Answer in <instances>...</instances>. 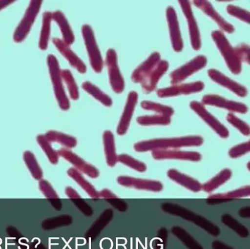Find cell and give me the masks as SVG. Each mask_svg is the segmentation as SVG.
<instances>
[{
  "mask_svg": "<svg viewBox=\"0 0 250 249\" xmlns=\"http://www.w3.org/2000/svg\"><path fill=\"white\" fill-rule=\"evenodd\" d=\"M204 139L200 136H182V137L162 138V139H150L137 142L134 145V150L139 152L159 149H177L185 146H201Z\"/></svg>",
  "mask_w": 250,
  "mask_h": 249,
  "instance_id": "obj_1",
  "label": "cell"
},
{
  "mask_svg": "<svg viewBox=\"0 0 250 249\" xmlns=\"http://www.w3.org/2000/svg\"><path fill=\"white\" fill-rule=\"evenodd\" d=\"M162 210L166 213L180 217L183 219L187 220L190 222L194 223L195 225L198 226L200 228L207 231L210 235L217 237L220 234V229L219 227L209 221L207 218L198 214L194 213L192 211L187 208H184L178 204L171 203V202H165L162 204Z\"/></svg>",
  "mask_w": 250,
  "mask_h": 249,
  "instance_id": "obj_2",
  "label": "cell"
},
{
  "mask_svg": "<svg viewBox=\"0 0 250 249\" xmlns=\"http://www.w3.org/2000/svg\"><path fill=\"white\" fill-rule=\"evenodd\" d=\"M47 64L49 67L51 81L53 84L55 97H56L59 106L63 111H67L70 108L69 100L67 97L63 84H62V79L61 76V70L59 62L53 54H49L48 56Z\"/></svg>",
  "mask_w": 250,
  "mask_h": 249,
  "instance_id": "obj_3",
  "label": "cell"
},
{
  "mask_svg": "<svg viewBox=\"0 0 250 249\" xmlns=\"http://www.w3.org/2000/svg\"><path fill=\"white\" fill-rule=\"evenodd\" d=\"M211 37L225 59L228 68L234 74H239L241 72V62L237 57L234 48H232L223 32L219 30L213 31Z\"/></svg>",
  "mask_w": 250,
  "mask_h": 249,
  "instance_id": "obj_4",
  "label": "cell"
},
{
  "mask_svg": "<svg viewBox=\"0 0 250 249\" xmlns=\"http://www.w3.org/2000/svg\"><path fill=\"white\" fill-rule=\"evenodd\" d=\"M82 33L88 53L90 65L96 73H101L104 67V61L95 38L93 29L90 25H83L82 27Z\"/></svg>",
  "mask_w": 250,
  "mask_h": 249,
  "instance_id": "obj_5",
  "label": "cell"
},
{
  "mask_svg": "<svg viewBox=\"0 0 250 249\" xmlns=\"http://www.w3.org/2000/svg\"><path fill=\"white\" fill-rule=\"evenodd\" d=\"M43 1L35 0L31 1L21 19L20 24L16 29L14 35V41L16 42H21L27 38L31 30L32 26L40 11Z\"/></svg>",
  "mask_w": 250,
  "mask_h": 249,
  "instance_id": "obj_6",
  "label": "cell"
},
{
  "mask_svg": "<svg viewBox=\"0 0 250 249\" xmlns=\"http://www.w3.org/2000/svg\"><path fill=\"white\" fill-rule=\"evenodd\" d=\"M106 64L112 89L115 93H121L125 88V82L118 67V57L115 50H108L106 55Z\"/></svg>",
  "mask_w": 250,
  "mask_h": 249,
  "instance_id": "obj_7",
  "label": "cell"
},
{
  "mask_svg": "<svg viewBox=\"0 0 250 249\" xmlns=\"http://www.w3.org/2000/svg\"><path fill=\"white\" fill-rule=\"evenodd\" d=\"M206 64H207V58L204 55H199L194 57L192 60L186 63L185 64L178 67L171 73V83L176 85L177 83L183 82L188 76L201 70Z\"/></svg>",
  "mask_w": 250,
  "mask_h": 249,
  "instance_id": "obj_8",
  "label": "cell"
},
{
  "mask_svg": "<svg viewBox=\"0 0 250 249\" xmlns=\"http://www.w3.org/2000/svg\"><path fill=\"white\" fill-rule=\"evenodd\" d=\"M190 108L201 117L220 137L227 139L229 136V131L228 128L222 124L216 117H213L210 112L206 110L204 105L198 101L190 102Z\"/></svg>",
  "mask_w": 250,
  "mask_h": 249,
  "instance_id": "obj_9",
  "label": "cell"
},
{
  "mask_svg": "<svg viewBox=\"0 0 250 249\" xmlns=\"http://www.w3.org/2000/svg\"><path fill=\"white\" fill-rule=\"evenodd\" d=\"M59 156L71 163L74 168H77L80 172L84 173L91 178H97L99 176V171L94 166L88 164L81 157L73 152L67 148H61L58 151Z\"/></svg>",
  "mask_w": 250,
  "mask_h": 249,
  "instance_id": "obj_10",
  "label": "cell"
},
{
  "mask_svg": "<svg viewBox=\"0 0 250 249\" xmlns=\"http://www.w3.org/2000/svg\"><path fill=\"white\" fill-rule=\"evenodd\" d=\"M117 182L121 186L127 187H133L138 190H148V191L160 192L163 190V185L161 182L154 180L135 178L129 176H120Z\"/></svg>",
  "mask_w": 250,
  "mask_h": 249,
  "instance_id": "obj_11",
  "label": "cell"
},
{
  "mask_svg": "<svg viewBox=\"0 0 250 249\" xmlns=\"http://www.w3.org/2000/svg\"><path fill=\"white\" fill-rule=\"evenodd\" d=\"M183 13L187 19L188 25V31H189L190 40H191V46L194 50L197 51L201 48V39H200V31L197 21L194 19L192 10H191V3L185 0L178 1Z\"/></svg>",
  "mask_w": 250,
  "mask_h": 249,
  "instance_id": "obj_12",
  "label": "cell"
},
{
  "mask_svg": "<svg viewBox=\"0 0 250 249\" xmlns=\"http://www.w3.org/2000/svg\"><path fill=\"white\" fill-rule=\"evenodd\" d=\"M204 87V83L202 82L173 85L169 87L158 89L157 95L159 98H169V97H175L181 95H189V94L201 92Z\"/></svg>",
  "mask_w": 250,
  "mask_h": 249,
  "instance_id": "obj_13",
  "label": "cell"
},
{
  "mask_svg": "<svg viewBox=\"0 0 250 249\" xmlns=\"http://www.w3.org/2000/svg\"><path fill=\"white\" fill-rule=\"evenodd\" d=\"M201 104L225 108L228 111L240 114H245L248 111V107L245 104L236 101H229L217 95H205L202 99Z\"/></svg>",
  "mask_w": 250,
  "mask_h": 249,
  "instance_id": "obj_14",
  "label": "cell"
},
{
  "mask_svg": "<svg viewBox=\"0 0 250 249\" xmlns=\"http://www.w3.org/2000/svg\"><path fill=\"white\" fill-rule=\"evenodd\" d=\"M166 16L172 48L176 52H180L184 48V43L181 38L179 23L175 9L171 6L168 7L166 10Z\"/></svg>",
  "mask_w": 250,
  "mask_h": 249,
  "instance_id": "obj_15",
  "label": "cell"
},
{
  "mask_svg": "<svg viewBox=\"0 0 250 249\" xmlns=\"http://www.w3.org/2000/svg\"><path fill=\"white\" fill-rule=\"evenodd\" d=\"M152 156L156 160L176 159L197 162L202 158L201 154L194 151H181L176 149H159L152 151Z\"/></svg>",
  "mask_w": 250,
  "mask_h": 249,
  "instance_id": "obj_16",
  "label": "cell"
},
{
  "mask_svg": "<svg viewBox=\"0 0 250 249\" xmlns=\"http://www.w3.org/2000/svg\"><path fill=\"white\" fill-rule=\"evenodd\" d=\"M137 101H138V95L137 92L135 91H131L128 94L124 112L121 116V120L118 123V128H117V133L120 136H124L126 133L127 130L129 127L130 123H131Z\"/></svg>",
  "mask_w": 250,
  "mask_h": 249,
  "instance_id": "obj_17",
  "label": "cell"
},
{
  "mask_svg": "<svg viewBox=\"0 0 250 249\" xmlns=\"http://www.w3.org/2000/svg\"><path fill=\"white\" fill-rule=\"evenodd\" d=\"M208 74L209 77L219 84L228 88L229 90L238 96L246 97L247 95V89L245 86L238 83V82L232 80L229 78L227 77L223 73L215 69H210L208 70Z\"/></svg>",
  "mask_w": 250,
  "mask_h": 249,
  "instance_id": "obj_18",
  "label": "cell"
},
{
  "mask_svg": "<svg viewBox=\"0 0 250 249\" xmlns=\"http://www.w3.org/2000/svg\"><path fill=\"white\" fill-rule=\"evenodd\" d=\"M54 45L58 48V51L62 54L65 58L67 59L68 62L72 67L77 69L80 73H84L87 71V67L83 62V60L74 52L70 48V45L62 41V40L58 38H54L52 39Z\"/></svg>",
  "mask_w": 250,
  "mask_h": 249,
  "instance_id": "obj_19",
  "label": "cell"
},
{
  "mask_svg": "<svg viewBox=\"0 0 250 249\" xmlns=\"http://www.w3.org/2000/svg\"><path fill=\"white\" fill-rule=\"evenodd\" d=\"M196 7H199L202 11L204 12L207 16L211 18L218 26L225 32L228 33H232L235 31V28L231 23H228L225 19L222 17L215 10L209 1L205 0H195L193 1Z\"/></svg>",
  "mask_w": 250,
  "mask_h": 249,
  "instance_id": "obj_20",
  "label": "cell"
},
{
  "mask_svg": "<svg viewBox=\"0 0 250 249\" xmlns=\"http://www.w3.org/2000/svg\"><path fill=\"white\" fill-rule=\"evenodd\" d=\"M161 55L159 52H153L148 58L139 65L131 75V80L134 83H143L149 73L160 62Z\"/></svg>",
  "mask_w": 250,
  "mask_h": 249,
  "instance_id": "obj_21",
  "label": "cell"
},
{
  "mask_svg": "<svg viewBox=\"0 0 250 249\" xmlns=\"http://www.w3.org/2000/svg\"><path fill=\"white\" fill-rule=\"evenodd\" d=\"M169 63L166 60H160L157 65L149 73L142 83V89L145 93H150L156 89L159 79L167 71Z\"/></svg>",
  "mask_w": 250,
  "mask_h": 249,
  "instance_id": "obj_22",
  "label": "cell"
},
{
  "mask_svg": "<svg viewBox=\"0 0 250 249\" xmlns=\"http://www.w3.org/2000/svg\"><path fill=\"white\" fill-rule=\"evenodd\" d=\"M250 195V186H246L235 190L225 193H216L208 196V205H213L216 204L223 203V202H229L232 199H239V198L246 197Z\"/></svg>",
  "mask_w": 250,
  "mask_h": 249,
  "instance_id": "obj_23",
  "label": "cell"
},
{
  "mask_svg": "<svg viewBox=\"0 0 250 249\" xmlns=\"http://www.w3.org/2000/svg\"><path fill=\"white\" fill-rule=\"evenodd\" d=\"M167 175L172 181L184 186L188 190L193 192H199L202 190V184L195 179L192 178L187 174L180 172L178 170L170 168L167 172Z\"/></svg>",
  "mask_w": 250,
  "mask_h": 249,
  "instance_id": "obj_24",
  "label": "cell"
},
{
  "mask_svg": "<svg viewBox=\"0 0 250 249\" xmlns=\"http://www.w3.org/2000/svg\"><path fill=\"white\" fill-rule=\"evenodd\" d=\"M52 19H54V21L58 23V26L61 29L62 38H63L62 41L68 45L74 43L75 38L65 15L62 12L58 10L52 13Z\"/></svg>",
  "mask_w": 250,
  "mask_h": 249,
  "instance_id": "obj_25",
  "label": "cell"
},
{
  "mask_svg": "<svg viewBox=\"0 0 250 249\" xmlns=\"http://www.w3.org/2000/svg\"><path fill=\"white\" fill-rule=\"evenodd\" d=\"M103 142L106 164L109 166H115L118 162V155L115 149V137L110 130H106L104 133Z\"/></svg>",
  "mask_w": 250,
  "mask_h": 249,
  "instance_id": "obj_26",
  "label": "cell"
},
{
  "mask_svg": "<svg viewBox=\"0 0 250 249\" xmlns=\"http://www.w3.org/2000/svg\"><path fill=\"white\" fill-rule=\"evenodd\" d=\"M68 174L74 181L77 182V184L81 186L82 188L93 199H99V191L96 190L94 186L90 184L84 177L82 173L77 168L71 167L68 168Z\"/></svg>",
  "mask_w": 250,
  "mask_h": 249,
  "instance_id": "obj_27",
  "label": "cell"
},
{
  "mask_svg": "<svg viewBox=\"0 0 250 249\" xmlns=\"http://www.w3.org/2000/svg\"><path fill=\"white\" fill-rule=\"evenodd\" d=\"M232 171L229 168H224L213 178L206 182L204 185H202V190L207 193H211L228 181L232 177Z\"/></svg>",
  "mask_w": 250,
  "mask_h": 249,
  "instance_id": "obj_28",
  "label": "cell"
},
{
  "mask_svg": "<svg viewBox=\"0 0 250 249\" xmlns=\"http://www.w3.org/2000/svg\"><path fill=\"white\" fill-rule=\"evenodd\" d=\"M171 232L188 249H205L187 230L179 226H174Z\"/></svg>",
  "mask_w": 250,
  "mask_h": 249,
  "instance_id": "obj_29",
  "label": "cell"
},
{
  "mask_svg": "<svg viewBox=\"0 0 250 249\" xmlns=\"http://www.w3.org/2000/svg\"><path fill=\"white\" fill-rule=\"evenodd\" d=\"M46 139L50 142H57L65 146L67 149L75 147L77 145V140L74 136L65 134L62 132L56 130H49L45 134Z\"/></svg>",
  "mask_w": 250,
  "mask_h": 249,
  "instance_id": "obj_30",
  "label": "cell"
},
{
  "mask_svg": "<svg viewBox=\"0 0 250 249\" xmlns=\"http://www.w3.org/2000/svg\"><path fill=\"white\" fill-rule=\"evenodd\" d=\"M52 20V13L48 11L43 13L42 28V31H41L40 40H39V48L43 51L47 48L48 44H49Z\"/></svg>",
  "mask_w": 250,
  "mask_h": 249,
  "instance_id": "obj_31",
  "label": "cell"
},
{
  "mask_svg": "<svg viewBox=\"0 0 250 249\" xmlns=\"http://www.w3.org/2000/svg\"><path fill=\"white\" fill-rule=\"evenodd\" d=\"M82 86L87 93L90 94L93 98L100 101L105 106L109 107L112 105V98L109 95L105 94L103 91L101 90L96 85L93 84L89 82H84Z\"/></svg>",
  "mask_w": 250,
  "mask_h": 249,
  "instance_id": "obj_32",
  "label": "cell"
},
{
  "mask_svg": "<svg viewBox=\"0 0 250 249\" xmlns=\"http://www.w3.org/2000/svg\"><path fill=\"white\" fill-rule=\"evenodd\" d=\"M23 159L33 178L41 180L43 177V171L39 166L37 159L31 151H25L23 154Z\"/></svg>",
  "mask_w": 250,
  "mask_h": 249,
  "instance_id": "obj_33",
  "label": "cell"
},
{
  "mask_svg": "<svg viewBox=\"0 0 250 249\" xmlns=\"http://www.w3.org/2000/svg\"><path fill=\"white\" fill-rule=\"evenodd\" d=\"M221 220L225 226L233 230L240 237L245 238V237H248L249 234H250L248 228L245 226L241 224L239 221H237L229 214H224V215H222Z\"/></svg>",
  "mask_w": 250,
  "mask_h": 249,
  "instance_id": "obj_34",
  "label": "cell"
},
{
  "mask_svg": "<svg viewBox=\"0 0 250 249\" xmlns=\"http://www.w3.org/2000/svg\"><path fill=\"white\" fill-rule=\"evenodd\" d=\"M137 122L140 125H167V124H170L171 117L162 115V114L141 116V117H137Z\"/></svg>",
  "mask_w": 250,
  "mask_h": 249,
  "instance_id": "obj_35",
  "label": "cell"
},
{
  "mask_svg": "<svg viewBox=\"0 0 250 249\" xmlns=\"http://www.w3.org/2000/svg\"><path fill=\"white\" fill-rule=\"evenodd\" d=\"M37 139L38 143L40 145L41 148L43 149L44 153L46 154L49 161H50L51 164H58L59 161V155H58V151L55 150L52 147L51 142L48 141L45 135L40 134L36 138Z\"/></svg>",
  "mask_w": 250,
  "mask_h": 249,
  "instance_id": "obj_36",
  "label": "cell"
},
{
  "mask_svg": "<svg viewBox=\"0 0 250 249\" xmlns=\"http://www.w3.org/2000/svg\"><path fill=\"white\" fill-rule=\"evenodd\" d=\"M141 107L143 109L148 110V111H155V112H157L159 114L168 116V117H170L173 115L174 112H175L172 107L162 105V104L153 102V101H142Z\"/></svg>",
  "mask_w": 250,
  "mask_h": 249,
  "instance_id": "obj_37",
  "label": "cell"
},
{
  "mask_svg": "<svg viewBox=\"0 0 250 249\" xmlns=\"http://www.w3.org/2000/svg\"><path fill=\"white\" fill-rule=\"evenodd\" d=\"M61 76H62V79H63L65 83H66L71 99L74 100V101L78 100L80 98L79 88L72 73H71L69 70H61Z\"/></svg>",
  "mask_w": 250,
  "mask_h": 249,
  "instance_id": "obj_38",
  "label": "cell"
},
{
  "mask_svg": "<svg viewBox=\"0 0 250 249\" xmlns=\"http://www.w3.org/2000/svg\"><path fill=\"white\" fill-rule=\"evenodd\" d=\"M118 161L139 171V172H145L147 170V166L145 163L138 161L126 154H121V155H118Z\"/></svg>",
  "mask_w": 250,
  "mask_h": 249,
  "instance_id": "obj_39",
  "label": "cell"
},
{
  "mask_svg": "<svg viewBox=\"0 0 250 249\" xmlns=\"http://www.w3.org/2000/svg\"><path fill=\"white\" fill-rule=\"evenodd\" d=\"M113 218V210L112 209H107L101 215L100 218L93 227V234H99L100 231L110 222Z\"/></svg>",
  "mask_w": 250,
  "mask_h": 249,
  "instance_id": "obj_40",
  "label": "cell"
},
{
  "mask_svg": "<svg viewBox=\"0 0 250 249\" xmlns=\"http://www.w3.org/2000/svg\"><path fill=\"white\" fill-rule=\"evenodd\" d=\"M227 120H228L229 124H232L235 128L238 129L243 135L247 136H250V126L245 122L243 121V120L237 117L236 116L234 115L232 113H229L227 115Z\"/></svg>",
  "mask_w": 250,
  "mask_h": 249,
  "instance_id": "obj_41",
  "label": "cell"
},
{
  "mask_svg": "<svg viewBox=\"0 0 250 249\" xmlns=\"http://www.w3.org/2000/svg\"><path fill=\"white\" fill-rule=\"evenodd\" d=\"M227 11L231 16L236 17L237 19H239L240 20L246 22V23H250V13L247 10L241 8V7H236V6L232 5V4H229L227 7Z\"/></svg>",
  "mask_w": 250,
  "mask_h": 249,
  "instance_id": "obj_42",
  "label": "cell"
},
{
  "mask_svg": "<svg viewBox=\"0 0 250 249\" xmlns=\"http://www.w3.org/2000/svg\"><path fill=\"white\" fill-rule=\"evenodd\" d=\"M250 151V142H244L240 145H235L229 150V156L231 158H237L245 154L248 153Z\"/></svg>",
  "mask_w": 250,
  "mask_h": 249,
  "instance_id": "obj_43",
  "label": "cell"
},
{
  "mask_svg": "<svg viewBox=\"0 0 250 249\" xmlns=\"http://www.w3.org/2000/svg\"><path fill=\"white\" fill-rule=\"evenodd\" d=\"M39 189L44 195L45 197L49 198V199H58V193L55 191V189L53 188L49 181L42 179V180H39Z\"/></svg>",
  "mask_w": 250,
  "mask_h": 249,
  "instance_id": "obj_44",
  "label": "cell"
},
{
  "mask_svg": "<svg viewBox=\"0 0 250 249\" xmlns=\"http://www.w3.org/2000/svg\"><path fill=\"white\" fill-rule=\"evenodd\" d=\"M235 54L241 62L250 64V46L247 44L242 43L234 48Z\"/></svg>",
  "mask_w": 250,
  "mask_h": 249,
  "instance_id": "obj_45",
  "label": "cell"
},
{
  "mask_svg": "<svg viewBox=\"0 0 250 249\" xmlns=\"http://www.w3.org/2000/svg\"><path fill=\"white\" fill-rule=\"evenodd\" d=\"M108 202L115 209H118L120 212H125L128 209V204L118 197L114 198V199H106Z\"/></svg>",
  "mask_w": 250,
  "mask_h": 249,
  "instance_id": "obj_46",
  "label": "cell"
},
{
  "mask_svg": "<svg viewBox=\"0 0 250 249\" xmlns=\"http://www.w3.org/2000/svg\"><path fill=\"white\" fill-rule=\"evenodd\" d=\"M65 193L70 199H81V196L79 194L78 192L70 186L65 187Z\"/></svg>",
  "mask_w": 250,
  "mask_h": 249,
  "instance_id": "obj_47",
  "label": "cell"
},
{
  "mask_svg": "<svg viewBox=\"0 0 250 249\" xmlns=\"http://www.w3.org/2000/svg\"><path fill=\"white\" fill-rule=\"evenodd\" d=\"M212 249H235L232 246L226 244L220 240H214L212 243Z\"/></svg>",
  "mask_w": 250,
  "mask_h": 249,
  "instance_id": "obj_48",
  "label": "cell"
},
{
  "mask_svg": "<svg viewBox=\"0 0 250 249\" xmlns=\"http://www.w3.org/2000/svg\"><path fill=\"white\" fill-rule=\"evenodd\" d=\"M99 198H104L105 199H114V198L118 197L115 193H112L111 190L108 189H103L99 192Z\"/></svg>",
  "mask_w": 250,
  "mask_h": 249,
  "instance_id": "obj_49",
  "label": "cell"
},
{
  "mask_svg": "<svg viewBox=\"0 0 250 249\" xmlns=\"http://www.w3.org/2000/svg\"><path fill=\"white\" fill-rule=\"evenodd\" d=\"M238 215L240 217L244 218H250V207L245 206L241 208L238 211Z\"/></svg>",
  "mask_w": 250,
  "mask_h": 249,
  "instance_id": "obj_50",
  "label": "cell"
},
{
  "mask_svg": "<svg viewBox=\"0 0 250 249\" xmlns=\"http://www.w3.org/2000/svg\"><path fill=\"white\" fill-rule=\"evenodd\" d=\"M15 1L12 0H0V10L6 7L9 4H12Z\"/></svg>",
  "mask_w": 250,
  "mask_h": 249,
  "instance_id": "obj_51",
  "label": "cell"
},
{
  "mask_svg": "<svg viewBox=\"0 0 250 249\" xmlns=\"http://www.w3.org/2000/svg\"><path fill=\"white\" fill-rule=\"evenodd\" d=\"M162 249H163V248H162Z\"/></svg>",
  "mask_w": 250,
  "mask_h": 249,
  "instance_id": "obj_52",
  "label": "cell"
}]
</instances>
